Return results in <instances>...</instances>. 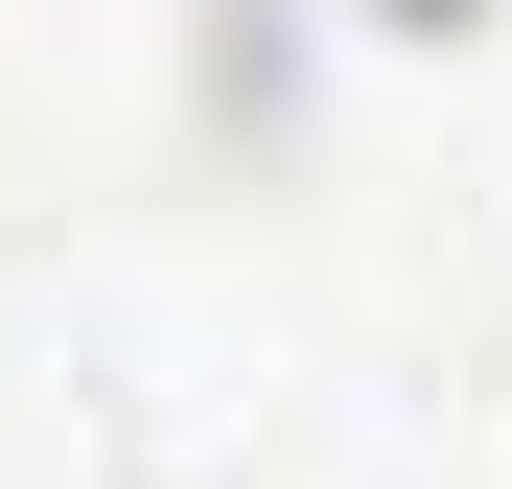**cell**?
Returning <instances> with one entry per match:
<instances>
[{
  "instance_id": "1",
  "label": "cell",
  "mask_w": 512,
  "mask_h": 489,
  "mask_svg": "<svg viewBox=\"0 0 512 489\" xmlns=\"http://www.w3.org/2000/svg\"><path fill=\"white\" fill-rule=\"evenodd\" d=\"M70 466H94V489H256V466H280V373L210 350L187 303H117L94 373H70Z\"/></svg>"
},
{
  "instance_id": "2",
  "label": "cell",
  "mask_w": 512,
  "mask_h": 489,
  "mask_svg": "<svg viewBox=\"0 0 512 489\" xmlns=\"http://www.w3.org/2000/svg\"><path fill=\"white\" fill-rule=\"evenodd\" d=\"M489 210H512V163H489Z\"/></svg>"
}]
</instances>
